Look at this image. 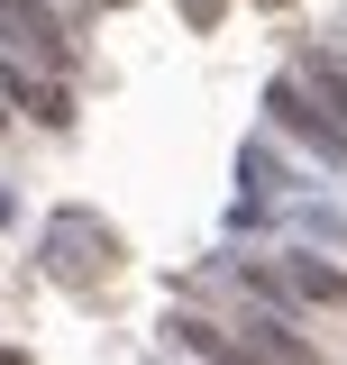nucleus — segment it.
Instances as JSON below:
<instances>
[{
  "instance_id": "obj_1",
  "label": "nucleus",
  "mask_w": 347,
  "mask_h": 365,
  "mask_svg": "<svg viewBox=\"0 0 347 365\" xmlns=\"http://www.w3.org/2000/svg\"><path fill=\"white\" fill-rule=\"evenodd\" d=\"M0 46L19 64H37V73H64L74 64V19L55 0H0Z\"/></svg>"
},
{
  "instance_id": "obj_2",
  "label": "nucleus",
  "mask_w": 347,
  "mask_h": 365,
  "mask_svg": "<svg viewBox=\"0 0 347 365\" xmlns=\"http://www.w3.org/2000/svg\"><path fill=\"white\" fill-rule=\"evenodd\" d=\"M247 283L274 292V302H311V311H347V274L320 265V256H247Z\"/></svg>"
},
{
  "instance_id": "obj_3",
  "label": "nucleus",
  "mask_w": 347,
  "mask_h": 365,
  "mask_svg": "<svg viewBox=\"0 0 347 365\" xmlns=\"http://www.w3.org/2000/svg\"><path fill=\"white\" fill-rule=\"evenodd\" d=\"M265 110H274V128L311 137L320 155H347V119H338V110H329V101H320V91L302 83V73H293V83H274V91H265Z\"/></svg>"
},
{
  "instance_id": "obj_4",
  "label": "nucleus",
  "mask_w": 347,
  "mask_h": 365,
  "mask_svg": "<svg viewBox=\"0 0 347 365\" xmlns=\"http://www.w3.org/2000/svg\"><path fill=\"white\" fill-rule=\"evenodd\" d=\"M174 338H183L201 365H274V347H256L238 319H174Z\"/></svg>"
},
{
  "instance_id": "obj_5",
  "label": "nucleus",
  "mask_w": 347,
  "mask_h": 365,
  "mask_svg": "<svg viewBox=\"0 0 347 365\" xmlns=\"http://www.w3.org/2000/svg\"><path fill=\"white\" fill-rule=\"evenodd\" d=\"M0 91L28 110V119H46V128H64L74 110H64V91H55V73H37V64H0Z\"/></svg>"
},
{
  "instance_id": "obj_6",
  "label": "nucleus",
  "mask_w": 347,
  "mask_h": 365,
  "mask_svg": "<svg viewBox=\"0 0 347 365\" xmlns=\"http://www.w3.org/2000/svg\"><path fill=\"white\" fill-rule=\"evenodd\" d=\"M302 83H311V91H320V101H329V110L347 119V73L329 64V55H311V64H302Z\"/></svg>"
},
{
  "instance_id": "obj_7",
  "label": "nucleus",
  "mask_w": 347,
  "mask_h": 365,
  "mask_svg": "<svg viewBox=\"0 0 347 365\" xmlns=\"http://www.w3.org/2000/svg\"><path fill=\"white\" fill-rule=\"evenodd\" d=\"M0 128H9V91H0Z\"/></svg>"
}]
</instances>
